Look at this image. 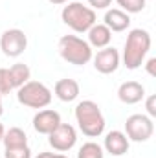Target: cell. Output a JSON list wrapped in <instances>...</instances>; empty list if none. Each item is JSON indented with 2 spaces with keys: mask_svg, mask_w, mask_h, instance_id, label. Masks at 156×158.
Returning a JSON list of instances; mask_svg holds the SVG:
<instances>
[{
  "mask_svg": "<svg viewBox=\"0 0 156 158\" xmlns=\"http://www.w3.org/2000/svg\"><path fill=\"white\" fill-rule=\"evenodd\" d=\"M149 50H151V33L142 28L130 30L123 46L121 61L129 70H136L143 64Z\"/></svg>",
  "mask_w": 156,
  "mask_h": 158,
  "instance_id": "6da1fadb",
  "label": "cell"
},
{
  "mask_svg": "<svg viewBox=\"0 0 156 158\" xmlns=\"http://www.w3.org/2000/svg\"><path fill=\"white\" fill-rule=\"evenodd\" d=\"M76 121L79 131L88 138H97L105 132V116L99 105L92 99H83L76 105Z\"/></svg>",
  "mask_w": 156,
  "mask_h": 158,
  "instance_id": "7a4b0ae2",
  "label": "cell"
},
{
  "mask_svg": "<svg viewBox=\"0 0 156 158\" xmlns=\"http://www.w3.org/2000/svg\"><path fill=\"white\" fill-rule=\"evenodd\" d=\"M59 55L76 66H84L92 61V46L77 35H64L59 39Z\"/></svg>",
  "mask_w": 156,
  "mask_h": 158,
  "instance_id": "3957f363",
  "label": "cell"
},
{
  "mask_svg": "<svg viewBox=\"0 0 156 158\" xmlns=\"http://www.w3.org/2000/svg\"><path fill=\"white\" fill-rule=\"evenodd\" d=\"M61 19L76 33H86L97 20L96 11L81 2H68L61 11Z\"/></svg>",
  "mask_w": 156,
  "mask_h": 158,
  "instance_id": "277c9868",
  "label": "cell"
},
{
  "mask_svg": "<svg viewBox=\"0 0 156 158\" xmlns=\"http://www.w3.org/2000/svg\"><path fill=\"white\" fill-rule=\"evenodd\" d=\"M17 99L28 109H46L51 103V90L40 81H28L17 88Z\"/></svg>",
  "mask_w": 156,
  "mask_h": 158,
  "instance_id": "5b68a950",
  "label": "cell"
},
{
  "mask_svg": "<svg viewBox=\"0 0 156 158\" xmlns=\"http://www.w3.org/2000/svg\"><path fill=\"white\" fill-rule=\"evenodd\" d=\"M154 132V123L153 118L145 114H132L125 121V134L129 142H147Z\"/></svg>",
  "mask_w": 156,
  "mask_h": 158,
  "instance_id": "8992f818",
  "label": "cell"
},
{
  "mask_svg": "<svg viewBox=\"0 0 156 158\" xmlns=\"http://www.w3.org/2000/svg\"><path fill=\"white\" fill-rule=\"evenodd\" d=\"M48 143L59 153H66V151L74 149L76 143H77V131H76V127L70 125V123H63L61 121L59 127L53 132L48 134Z\"/></svg>",
  "mask_w": 156,
  "mask_h": 158,
  "instance_id": "52a82bcc",
  "label": "cell"
},
{
  "mask_svg": "<svg viewBox=\"0 0 156 158\" xmlns=\"http://www.w3.org/2000/svg\"><path fill=\"white\" fill-rule=\"evenodd\" d=\"M28 48V37L22 30L18 28H11L6 30L0 37V50L6 57H18L24 53V50Z\"/></svg>",
  "mask_w": 156,
  "mask_h": 158,
  "instance_id": "ba28073f",
  "label": "cell"
},
{
  "mask_svg": "<svg viewBox=\"0 0 156 158\" xmlns=\"http://www.w3.org/2000/svg\"><path fill=\"white\" fill-rule=\"evenodd\" d=\"M92 61H94V68H96L99 74L109 76V74H114L117 68H119V64H121V55H119V52H117L114 46H107V48H101V50L92 57Z\"/></svg>",
  "mask_w": 156,
  "mask_h": 158,
  "instance_id": "9c48e42d",
  "label": "cell"
},
{
  "mask_svg": "<svg viewBox=\"0 0 156 158\" xmlns=\"http://www.w3.org/2000/svg\"><path fill=\"white\" fill-rule=\"evenodd\" d=\"M61 123V114L53 109H42L33 116V129L39 134H50L53 132Z\"/></svg>",
  "mask_w": 156,
  "mask_h": 158,
  "instance_id": "30bf717a",
  "label": "cell"
},
{
  "mask_svg": "<svg viewBox=\"0 0 156 158\" xmlns=\"http://www.w3.org/2000/svg\"><path fill=\"white\" fill-rule=\"evenodd\" d=\"M129 145H130V142H129V138H127V134L123 131H110V132H107L105 142H103L105 151L109 155H112V156L127 155Z\"/></svg>",
  "mask_w": 156,
  "mask_h": 158,
  "instance_id": "8fae6325",
  "label": "cell"
},
{
  "mask_svg": "<svg viewBox=\"0 0 156 158\" xmlns=\"http://www.w3.org/2000/svg\"><path fill=\"white\" fill-rule=\"evenodd\" d=\"M117 98L125 105H136L145 98V88L138 81H125L117 88Z\"/></svg>",
  "mask_w": 156,
  "mask_h": 158,
  "instance_id": "7c38bea8",
  "label": "cell"
},
{
  "mask_svg": "<svg viewBox=\"0 0 156 158\" xmlns=\"http://www.w3.org/2000/svg\"><path fill=\"white\" fill-rule=\"evenodd\" d=\"M103 20H105L103 24H105L110 31H116V33L125 31V30L130 26V15L125 13L123 9H117V7H114V9H107Z\"/></svg>",
  "mask_w": 156,
  "mask_h": 158,
  "instance_id": "4fadbf2b",
  "label": "cell"
},
{
  "mask_svg": "<svg viewBox=\"0 0 156 158\" xmlns=\"http://www.w3.org/2000/svg\"><path fill=\"white\" fill-rule=\"evenodd\" d=\"M53 92H55V96L61 99V101H64V103H72V101H76L79 98V92H81V88H79V83L76 79H59L57 83H55V86H53Z\"/></svg>",
  "mask_w": 156,
  "mask_h": 158,
  "instance_id": "5bb4252c",
  "label": "cell"
},
{
  "mask_svg": "<svg viewBox=\"0 0 156 158\" xmlns=\"http://www.w3.org/2000/svg\"><path fill=\"white\" fill-rule=\"evenodd\" d=\"M88 44L92 46V48H97V50H101V48H107L109 44H110V40H112V31L105 26V24H94L88 31Z\"/></svg>",
  "mask_w": 156,
  "mask_h": 158,
  "instance_id": "9a60e30c",
  "label": "cell"
},
{
  "mask_svg": "<svg viewBox=\"0 0 156 158\" xmlns=\"http://www.w3.org/2000/svg\"><path fill=\"white\" fill-rule=\"evenodd\" d=\"M2 143H4L6 149H11V147H24V145H28V136H26V132H24L20 127H11L9 131L4 132Z\"/></svg>",
  "mask_w": 156,
  "mask_h": 158,
  "instance_id": "2e32d148",
  "label": "cell"
},
{
  "mask_svg": "<svg viewBox=\"0 0 156 158\" xmlns=\"http://www.w3.org/2000/svg\"><path fill=\"white\" fill-rule=\"evenodd\" d=\"M7 72H9V77H11V85H13V88H20L24 83H28V81L31 79V70H30V66L24 64V63H17V64H13L11 68H7Z\"/></svg>",
  "mask_w": 156,
  "mask_h": 158,
  "instance_id": "e0dca14e",
  "label": "cell"
},
{
  "mask_svg": "<svg viewBox=\"0 0 156 158\" xmlns=\"http://www.w3.org/2000/svg\"><path fill=\"white\" fill-rule=\"evenodd\" d=\"M77 158H105V153H103V147L96 142H86L81 145L77 153Z\"/></svg>",
  "mask_w": 156,
  "mask_h": 158,
  "instance_id": "ac0fdd59",
  "label": "cell"
},
{
  "mask_svg": "<svg viewBox=\"0 0 156 158\" xmlns=\"http://www.w3.org/2000/svg\"><path fill=\"white\" fill-rule=\"evenodd\" d=\"M117 6L125 11V13H140V11H143L145 9V4H147V0H116Z\"/></svg>",
  "mask_w": 156,
  "mask_h": 158,
  "instance_id": "d6986e66",
  "label": "cell"
},
{
  "mask_svg": "<svg viewBox=\"0 0 156 158\" xmlns=\"http://www.w3.org/2000/svg\"><path fill=\"white\" fill-rule=\"evenodd\" d=\"M4 156L6 158H31V149L28 145H24V147H11V149L4 151Z\"/></svg>",
  "mask_w": 156,
  "mask_h": 158,
  "instance_id": "ffe728a7",
  "label": "cell"
},
{
  "mask_svg": "<svg viewBox=\"0 0 156 158\" xmlns=\"http://www.w3.org/2000/svg\"><path fill=\"white\" fill-rule=\"evenodd\" d=\"M11 90H15V88L11 85V77H9L7 68H0V96L9 94Z\"/></svg>",
  "mask_w": 156,
  "mask_h": 158,
  "instance_id": "44dd1931",
  "label": "cell"
},
{
  "mask_svg": "<svg viewBox=\"0 0 156 158\" xmlns=\"http://www.w3.org/2000/svg\"><path fill=\"white\" fill-rule=\"evenodd\" d=\"M154 101H156V96H149V98H147V101H145V109H147V114H149V118H154V116H156Z\"/></svg>",
  "mask_w": 156,
  "mask_h": 158,
  "instance_id": "7402d4cb",
  "label": "cell"
},
{
  "mask_svg": "<svg viewBox=\"0 0 156 158\" xmlns=\"http://www.w3.org/2000/svg\"><path fill=\"white\" fill-rule=\"evenodd\" d=\"M88 4L92 9H107L112 4V0H88Z\"/></svg>",
  "mask_w": 156,
  "mask_h": 158,
  "instance_id": "603a6c76",
  "label": "cell"
},
{
  "mask_svg": "<svg viewBox=\"0 0 156 158\" xmlns=\"http://www.w3.org/2000/svg\"><path fill=\"white\" fill-rule=\"evenodd\" d=\"M154 66H156V57H151V59L147 61V64H145V68H147V72H149V76H153V77L156 76V70H154Z\"/></svg>",
  "mask_w": 156,
  "mask_h": 158,
  "instance_id": "cb8c5ba5",
  "label": "cell"
},
{
  "mask_svg": "<svg viewBox=\"0 0 156 158\" xmlns=\"http://www.w3.org/2000/svg\"><path fill=\"white\" fill-rule=\"evenodd\" d=\"M35 158H68V156L59 155V153H48V151H42V153H39Z\"/></svg>",
  "mask_w": 156,
  "mask_h": 158,
  "instance_id": "d4e9b609",
  "label": "cell"
},
{
  "mask_svg": "<svg viewBox=\"0 0 156 158\" xmlns=\"http://www.w3.org/2000/svg\"><path fill=\"white\" fill-rule=\"evenodd\" d=\"M50 4H53V6H61V4H68L70 0H48Z\"/></svg>",
  "mask_w": 156,
  "mask_h": 158,
  "instance_id": "484cf974",
  "label": "cell"
},
{
  "mask_svg": "<svg viewBox=\"0 0 156 158\" xmlns=\"http://www.w3.org/2000/svg\"><path fill=\"white\" fill-rule=\"evenodd\" d=\"M4 132H6V129H4V125L0 123V142H2V138H4Z\"/></svg>",
  "mask_w": 156,
  "mask_h": 158,
  "instance_id": "4316f807",
  "label": "cell"
},
{
  "mask_svg": "<svg viewBox=\"0 0 156 158\" xmlns=\"http://www.w3.org/2000/svg\"><path fill=\"white\" fill-rule=\"evenodd\" d=\"M4 114V105H2V96H0V116Z\"/></svg>",
  "mask_w": 156,
  "mask_h": 158,
  "instance_id": "83f0119b",
  "label": "cell"
},
{
  "mask_svg": "<svg viewBox=\"0 0 156 158\" xmlns=\"http://www.w3.org/2000/svg\"><path fill=\"white\" fill-rule=\"evenodd\" d=\"M114 158H123V156H114Z\"/></svg>",
  "mask_w": 156,
  "mask_h": 158,
  "instance_id": "f1b7e54d",
  "label": "cell"
}]
</instances>
